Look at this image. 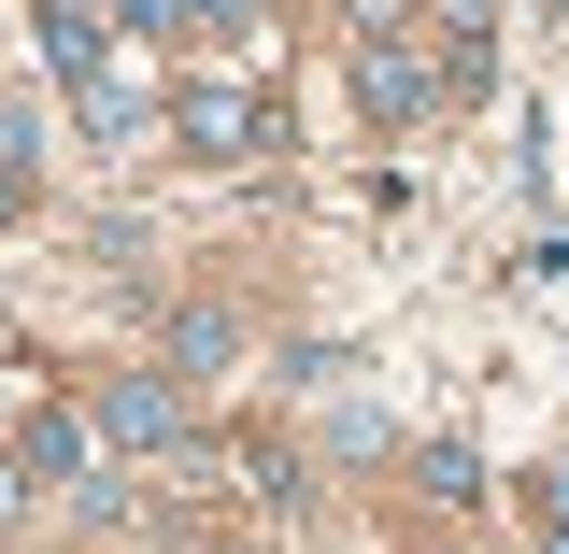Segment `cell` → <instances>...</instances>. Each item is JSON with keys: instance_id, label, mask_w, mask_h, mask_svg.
Returning <instances> with one entry per match:
<instances>
[{"instance_id": "5", "label": "cell", "mask_w": 569, "mask_h": 554, "mask_svg": "<svg viewBox=\"0 0 569 554\" xmlns=\"http://www.w3.org/2000/svg\"><path fill=\"white\" fill-rule=\"evenodd\" d=\"M29 43H43L58 85H100V71H114V29H100L86 0H43V14H29Z\"/></svg>"}, {"instance_id": "7", "label": "cell", "mask_w": 569, "mask_h": 554, "mask_svg": "<svg viewBox=\"0 0 569 554\" xmlns=\"http://www.w3.org/2000/svg\"><path fill=\"white\" fill-rule=\"evenodd\" d=\"M427 497H441V512H485V470H470V455L441 441V455H427Z\"/></svg>"}, {"instance_id": "1", "label": "cell", "mask_w": 569, "mask_h": 554, "mask_svg": "<svg viewBox=\"0 0 569 554\" xmlns=\"http://www.w3.org/2000/svg\"><path fill=\"white\" fill-rule=\"evenodd\" d=\"M441 85H456V58L427 43L413 14H399V29H356V100H370L385 129H413V114H427V100H441Z\"/></svg>"}, {"instance_id": "3", "label": "cell", "mask_w": 569, "mask_h": 554, "mask_svg": "<svg viewBox=\"0 0 569 554\" xmlns=\"http://www.w3.org/2000/svg\"><path fill=\"white\" fill-rule=\"evenodd\" d=\"M100 441H114V455H186V399H171V370H114V384H100Z\"/></svg>"}, {"instance_id": "9", "label": "cell", "mask_w": 569, "mask_h": 554, "mask_svg": "<svg viewBox=\"0 0 569 554\" xmlns=\"http://www.w3.org/2000/svg\"><path fill=\"white\" fill-rule=\"evenodd\" d=\"M14 512H29V455H0V526H14Z\"/></svg>"}, {"instance_id": "6", "label": "cell", "mask_w": 569, "mask_h": 554, "mask_svg": "<svg viewBox=\"0 0 569 554\" xmlns=\"http://www.w3.org/2000/svg\"><path fill=\"white\" fill-rule=\"evenodd\" d=\"M171 355H186V370H228V355H242V328L200 299V313H171Z\"/></svg>"}, {"instance_id": "10", "label": "cell", "mask_w": 569, "mask_h": 554, "mask_svg": "<svg viewBox=\"0 0 569 554\" xmlns=\"http://www.w3.org/2000/svg\"><path fill=\"white\" fill-rule=\"evenodd\" d=\"M541 554H569V512H541Z\"/></svg>"}, {"instance_id": "8", "label": "cell", "mask_w": 569, "mask_h": 554, "mask_svg": "<svg viewBox=\"0 0 569 554\" xmlns=\"http://www.w3.org/2000/svg\"><path fill=\"white\" fill-rule=\"evenodd\" d=\"M186 29H200V43H242V29H257V0H186Z\"/></svg>"}, {"instance_id": "2", "label": "cell", "mask_w": 569, "mask_h": 554, "mask_svg": "<svg viewBox=\"0 0 569 554\" xmlns=\"http://www.w3.org/2000/svg\"><path fill=\"white\" fill-rule=\"evenodd\" d=\"M171 142H186V157H213V171H242V157L271 142V114H257L242 85H171Z\"/></svg>"}, {"instance_id": "4", "label": "cell", "mask_w": 569, "mask_h": 554, "mask_svg": "<svg viewBox=\"0 0 569 554\" xmlns=\"http://www.w3.org/2000/svg\"><path fill=\"white\" fill-rule=\"evenodd\" d=\"M14 455H29V484H58V497H86V512H114V497H100V455H114V441H100V413H29V441H14Z\"/></svg>"}]
</instances>
